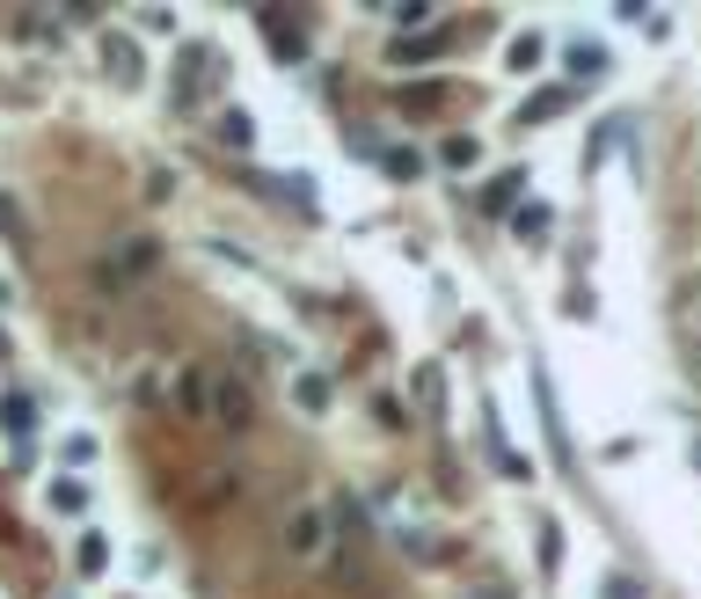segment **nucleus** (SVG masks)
Returning <instances> with one entry per match:
<instances>
[{
	"label": "nucleus",
	"mask_w": 701,
	"mask_h": 599,
	"mask_svg": "<svg viewBox=\"0 0 701 599\" xmlns=\"http://www.w3.org/2000/svg\"><path fill=\"white\" fill-rule=\"evenodd\" d=\"M52 511H88V490L81 483H52Z\"/></svg>",
	"instance_id": "nucleus-10"
},
{
	"label": "nucleus",
	"mask_w": 701,
	"mask_h": 599,
	"mask_svg": "<svg viewBox=\"0 0 701 599\" xmlns=\"http://www.w3.org/2000/svg\"><path fill=\"white\" fill-rule=\"evenodd\" d=\"M183 409H205V373H197V366L183 373Z\"/></svg>",
	"instance_id": "nucleus-13"
},
{
	"label": "nucleus",
	"mask_w": 701,
	"mask_h": 599,
	"mask_svg": "<svg viewBox=\"0 0 701 599\" xmlns=\"http://www.w3.org/2000/svg\"><path fill=\"white\" fill-rule=\"evenodd\" d=\"M599 599H643V592H636L629 578H613V585H607V592H599Z\"/></svg>",
	"instance_id": "nucleus-17"
},
{
	"label": "nucleus",
	"mask_w": 701,
	"mask_h": 599,
	"mask_svg": "<svg viewBox=\"0 0 701 599\" xmlns=\"http://www.w3.org/2000/svg\"><path fill=\"white\" fill-rule=\"evenodd\" d=\"M380 169H387V176H417L424 161H417V154H403V146H395V154H380Z\"/></svg>",
	"instance_id": "nucleus-12"
},
{
	"label": "nucleus",
	"mask_w": 701,
	"mask_h": 599,
	"mask_svg": "<svg viewBox=\"0 0 701 599\" xmlns=\"http://www.w3.org/2000/svg\"><path fill=\"white\" fill-rule=\"evenodd\" d=\"M299 403H307V409H329V380H322V373H299Z\"/></svg>",
	"instance_id": "nucleus-8"
},
{
	"label": "nucleus",
	"mask_w": 701,
	"mask_h": 599,
	"mask_svg": "<svg viewBox=\"0 0 701 599\" xmlns=\"http://www.w3.org/2000/svg\"><path fill=\"white\" fill-rule=\"evenodd\" d=\"M562 103H570V95H562V89H541V95H534V103L519 110V124H548V118H556Z\"/></svg>",
	"instance_id": "nucleus-3"
},
{
	"label": "nucleus",
	"mask_w": 701,
	"mask_h": 599,
	"mask_svg": "<svg viewBox=\"0 0 701 599\" xmlns=\"http://www.w3.org/2000/svg\"><path fill=\"white\" fill-rule=\"evenodd\" d=\"M146 264H154V242H124V248H118V264H110V271H146Z\"/></svg>",
	"instance_id": "nucleus-7"
},
{
	"label": "nucleus",
	"mask_w": 701,
	"mask_h": 599,
	"mask_svg": "<svg viewBox=\"0 0 701 599\" xmlns=\"http://www.w3.org/2000/svg\"><path fill=\"white\" fill-rule=\"evenodd\" d=\"M519 183H526V176H497V183H490V191H482V205H490V212H505V205H511V197H519Z\"/></svg>",
	"instance_id": "nucleus-9"
},
{
	"label": "nucleus",
	"mask_w": 701,
	"mask_h": 599,
	"mask_svg": "<svg viewBox=\"0 0 701 599\" xmlns=\"http://www.w3.org/2000/svg\"><path fill=\"white\" fill-rule=\"evenodd\" d=\"M548 220H556V212H548L541 197H526V205L511 212V234H519V242H548Z\"/></svg>",
	"instance_id": "nucleus-2"
},
{
	"label": "nucleus",
	"mask_w": 701,
	"mask_h": 599,
	"mask_svg": "<svg viewBox=\"0 0 701 599\" xmlns=\"http://www.w3.org/2000/svg\"><path fill=\"white\" fill-rule=\"evenodd\" d=\"M541 52H548V44H541V37H534V30H526V37H511V67H519V73H534V67H541Z\"/></svg>",
	"instance_id": "nucleus-4"
},
{
	"label": "nucleus",
	"mask_w": 701,
	"mask_h": 599,
	"mask_svg": "<svg viewBox=\"0 0 701 599\" xmlns=\"http://www.w3.org/2000/svg\"><path fill=\"white\" fill-rule=\"evenodd\" d=\"M103 564H110V548L95 541V534H88V541H81V570H103Z\"/></svg>",
	"instance_id": "nucleus-15"
},
{
	"label": "nucleus",
	"mask_w": 701,
	"mask_h": 599,
	"mask_svg": "<svg viewBox=\"0 0 701 599\" xmlns=\"http://www.w3.org/2000/svg\"><path fill=\"white\" fill-rule=\"evenodd\" d=\"M293 548H299V556H315V548H322V519H315V511H299V519H293Z\"/></svg>",
	"instance_id": "nucleus-6"
},
{
	"label": "nucleus",
	"mask_w": 701,
	"mask_h": 599,
	"mask_svg": "<svg viewBox=\"0 0 701 599\" xmlns=\"http://www.w3.org/2000/svg\"><path fill=\"white\" fill-rule=\"evenodd\" d=\"M468 599H511V592H505V585H475Z\"/></svg>",
	"instance_id": "nucleus-18"
},
{
	"label": "nucleus",
	"mask_w": 701,
	"mask_h": 599,
	"mask_svg": "<svg viewBox=\"0 0 701 599\" xmlns=\"http://www.w3.org/2000/svg\"><path fill=\"white\" fill-rule=\"evenodd\" d=\"M438 52H446V37H438V30H417V37H403V44H387L395 67H417V59H438Z\"/></svg>",
	"instance_id": "nucleus-1"
},
{
	"label": "nucleus",
	"mask_w": 701,
	"mask_h": 599,
	"mask_svg": "<svg viewBox=\"0 0 701 599\" xmlns=\"http://www.w3.org/2000/svg\"><path fill=\"white\" fill-rule=\"evenodd\" d=\"M0 417H8V432H16V439L30 432V403H0Z\"/></svg>",
	"instance_id": "nucleus-14"
},
{
	"label": "nucleus",
	"mask_w": 701,
	"mask_h": 599,
	"mask_svg": "<svg viewBox=\"0 0 701 599\" xmlns=\"http://www.w3.org/2000/svg\"><path fill=\"white\" fill-rule=\"evenodd\" d=\"M110 73H118V81H140V52H132V37L110 44Z\"/></svg>",
	"instance_id": "nucleus-5"
},
{
	"label": "nucleus",
	"mask_w": 701,
	"mask_h": 599,
	"mask_svg": "<svg viewBox=\"0 0 701 599\" xmlns=\"http://www.w3.org/2000/svg\"><path fill=\"white\" fill-rule=\"evenodd\" d=\"M570 67H578V73H599V67H607V52H592V44H578V52H570Z\"/></svg>",
	"instance_id": "nucleus-16"
},
{
	"label": "nucleus",
	"mask_w": 701,
	"mask_h": 599,
	"mask_svg": "<svg viewBox=\"0 0 701 599\" xmlns=\"http://www.w3.org/2000/svg\"><path fill=\"white\" fill-rule=\"evenodd\" d=\"M220 417H234V424L248 417V388H242V380H234V388H220Z\"/></svg>",
	"instance_id": "nucleus-11"
}]
</instances>
